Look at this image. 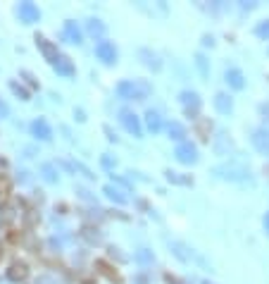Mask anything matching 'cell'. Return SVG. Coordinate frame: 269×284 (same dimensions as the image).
<instances>
[{
	"mask_svg": "<svg viewBox=\"0 0 269 284\" xmlns=\"http://www.w3.org/2000/svg\"><path fill=\"white\" fill-rule=\"evenodd\" d=\"M167 179L169 181H174V184H193V179H191V177H181L179 172H172V170H169V172H167Z\"/></svg>",
	"mask_w": 269,
	"mask_h": 284,
	"instance_id": "cell-23",
	"label": "cell"
},
{
	"mask_svg": "<svg viewBox=\"0 0 269 284\" xmlns=\"http://www.w3.org/2000/svg\"><path fill=\"white\" fill-rule=\"evenodd\" d=\"M55 70H57V74H64V76H74V72H76L69 57H57Z\"/></svg>",
	"mask_w": 269,
	"mask_h": 284,
	"instance_id": "cell-16",
	"label": "cell"
},
{
	"mask_svg": "<svg viewBox=\"0 0 269 284\" xmlns=\"http://www.w3.org/2000/svg\"><path fill=\"white\" fill-rule=\"evenodd\" d=\"M264 172H267V177H269V165H267V167H264Z\"/></svg>",
	"mask_w": 269,
	"mask_h": 284,
	"instance_id": "cell-37",
	"label": "cell"
},
{
	"mask_svg": "<svg viewBox=\"0 0 269 284\" xmlns=\"http://www.w3.org/2000/svg\"><path fill=\"white\" fill-rule=\"evenodd\" d=\"M96 55L103 60V63L112 65V63H117V50H115V43L110 41H100L96 46Z\"/></svg>",
	"mask_w": 269,
	"mask_h": 284,
	"instance_id": "cell-4",
	"label": "cell"
},
{
	"mask_svg": "<svg viewBox=\"0 0 269 284\" xmlns=\"http://www.w3.org/2000/svg\"><path fill=\"white\" fill-rule=\"evenodd\" d=\"M122 122H124L126 132L133 134V136H141V134H143V127H141V122H138V117L133 112H129V110L122 112Z\"/></svg>",
	"mask_w": 269,
	"mask_h": 284,
	"instance_id": "cell-8",
	"label": "cell"
},
{
	"mask_svg": "<svg viewBox=\"0 0 269 284\" xmlns=\"http://www.w3.org/2000/svg\"><path fill=\"white\" fill-rule=\"evenodd\" d=\"M96 268H98V272L100 275H105V277L110 279V282H115V284H119L122 282V277H119V272L112 268L110 263H105V260H96Z\"/></svg>",
	"mask_w": 269,
	"mask_h": 284,
	"instance_id": "cell-11",
	"label": "cell"
},
{
	"mask_svg": "<svg viewBox=\"0 0 269 284\" xmlns=\"http://www.w3.org/2000/svg\"><path fill=\"white\" fill-rule=\"evenodd\" d=\"M138 260H141V263H150L152 256L150 253H145V251H141V253H138Z\"/></svg>",
	"mask_w": 269,
	"mask_h": 284,
	"instance_id": "cell-31",
	"label": "cell"
},
{
	"mask_svg": "<svg viewBox=\"0 0 269 284\" xmlns=\"http://www.w3.org/2000/svg\"><path fill=\"white\" fill-rule=\"evenodd\" d=\"M105 194L110 196L112 201H117V203H124V201H126L124 196L119 194V191H117V189H115V187H105Z\"/></svg>",
	"mask_w": 269,
	"mask_h": 284,
	"instance_id": "cell-26",
	"label": "cell"
},
{
	"mask_svg": "<svg viewBox=\"0 0 269 284\" xmlns=\"http://www.w3.org/2000/svg\"><path fill=\"white\" fill-rule=\"evenodd\" d=\"M250 139H253V146H255L262 155H269V129H255Z\"/></svg>",
	"mask_w": 269,
	"mask_h": 284,
	"instance_id": "cell-7",
	"label": "cell"
},
{
	"mask_svg": "<svg viewBox=\"0 0 269 284\" xmlns=\"http://www.w3.org/2000/svg\"><path fill=\"white\" fill-rule=\"evenodd\" d=\"M43 174H46L48 181H57V174H55V170H53V165H43Z\"/></svg>",
	"mask_w": 269,
	"mask_h": 284,
	"instance_id": "cell-29",
	"label": "cell"
},
{
	"mask_svg": "<svg viewBox=\"0 0 269 284\" xmlns=\"http://www.w3.org/2000/svg\"><path fill=\"white\" fill-rule=\"evenodd\" d=\"M5 115H7V105H5V103H0V119L5 117Z\"/></svg>",
	"mask_w": 269,
	"mask_h": 284,
	"instance_id": "cell-34",
	"label": "cell"
},
{
	"mask_svg": "<svg viewBox=\"0 0 269 284\" xmlns=\"http://www.w3.org/2000/svg\"><path fill=\"white\" fill-rule=\"evenodd\" d=\"M17 12H19L21 22H27V24H31V22H38V17H41V12H38V7H36L34 3H21Z\"/></svg>",
	"mask_w": 269,
	"mask_h": 284,
	"instance_id": "cell-9",
	"label": "cell"
},
{
	"mask_svg": "<svg viewBox=\"0 0 269 284\" xmlns=\"http://www.w3.org/2000/svg\"><path fill=\"white\" fill-rule=\"evenodd\" d=\"M117 93L122 98H126V100H138V98H145L148 93H150V84H145V82H124V84H119Z\"/></svg>",
	"mask_w": 269,
	"mask_h": 284,
	"instance_id": "cell-1",
	"label": "cell"
},
{
	"mask_svg": "<svg viewBox=\"0 0 269 284\" xmlns=\"http://www.w3.org/2000/svg\"><path fill=\"white\" fill-rule=\"evenodd\" d=\"M62 34H64V38H67L69 43H79V41H81V31H79V27H76V22H64Z\"/></svg>",
	"mask_w": 269,
	"mask_h": 284,
	"instance_id": "cell-12",
	"label": "cell"
},
{
	"mask_svg": "<svg viewBox=\"0 0 269 284\" xmlns=\"http://www.w3.org/2000/svg\"><path fill=\"white\" fill-rule=\"evenodd\" d=\"M88 31H91L93 36H103V34H105V24H100L98 19H91V22H88Z\"/></svg>",
	"mask_w": 269,
	"mask_h": 284,
	"instance_id": "cell-24",
	"label": "cell"
},
{
	"mask_svg": "<svg viewBox=\"0 0 269 284\" xmlns=\"http://www.w3.org/2000/svg\"><path fill=\"white\" fill-rule=\"evenodd\" d=\"M7 241H10V244H19L21 241V232H17V229H10V234H7Z\"/></svg>",
	"mask_w": 269,
	"mask_h": 284,
	"instance_id": "cell-30",
	"label": "cell"
},
{
	"mask_svg": "<svg viewBox=\"0 0 269 284\" xmlns=\"http://www.w3.org/2000/svg\"><path fill=\"white\" fill-rule=\"evenodd\" d=\"M214 172L219 174V177H224V179H245L248 177V170L243 165H219V167H214Z\"/></svg>",
	"mask_w": 269,
	"mask_h": 284,
	"instance_id": "cell-2",
	"label": "cell"
},
{
	"mask_svg": "<svg viewBox=\"0 0 269 284\" xmlns=\"http://www.w3.org/2000/svg\"><path fill=\"white\" fill-rule=\"evenodd\" d=\"M138 55L143 57V63L148 65V67H152V70H160V67H162V63L158 60V55H155V53H150L148 48H141V50H138Z\"/></svg>",
	"mask_w": 269,
	"mask_h": 284,
	"instance_id": "cell-17",
	"label": "cell"
},
{
	"mask_svg": "<svg viewBox=\"0 0 269 284\" xmlns=\"http://www.w3.org/2000/svg\"><path fill=\"white\" fill-rule=\"evenodd\" d=\"M264 229H267V232H269V213L264 215Z\"/></svg>",
	"mask_w": 269,
	"mask_h": 284,
	"instance_id": "cell-36",
	"label": "cell"
},
{
	"mask_svg": "<svg viewBox=\"0 0 269 284\" xmlns=\"http://www.w3.org/2000/svg\"><path fill=\"white\" fill-rule=\"evenodd\" d=\"M31 129H34V134L38 136V139H50V136H53V129H50V125H48V122H46L43 117L36 119Z\"/></svg>",
	"mask_w": 269,
	"mask_h": 284,
	"instance_id": "cell-13",
	"label": "cell"
},
{
	"mask_svg": "<svg viewBox=\"0 0 269 284\" xmlns=\"http://www.w3.org/2000/svg\"><path fill=\"white\" fill-rule=\"evenodd\" d=\"M227 82H229V86H234V89H243V86H245L243 74L238 70H229L227 72Z\"/></svg>",
	"mask_w": 269,
	"mask_h": 284,
	"instance_id": "cell-19",
	"label": "cell"
},
{
	"mask_svg": "<svg viewBox=\"0 0 269 284\" xmlns=\"http://www.w3.org/2000/svg\"><path fill=\"white\" fill-rule=\"evenodd\" d=\"M12 220H14L12 203H3V206H0V225H10Z\"/></svg>",
	"mask_w": 269,
	"mask_h": 284,
	"instance_id": "cell-20",
	"label": "cell"
},
{
	"mask_svg": "<svg viewBox=\"0 0 269 284\" xmlns=\"http://www.w3.org/2000/svg\"><path fill=\"white\" fill-rule=\"evenodd\" d=\"M214 108H217L221 115H229L231 108H234V103H231V98H229L227 93H217V96H214Z\"/></svg>",
	"mask_w": 269,
	"mask_h": 284,
	"instance_id": "cell-14",
	"label": "cell"
},
{
	"mask_svg": "<svg viewBox=\"0 0 269 284\" xmlns=\"http://www.w3.org/2000/svg\"><path fill=\"white\" fill-rule=\"evenodd\" d=\"M195 60H198V67H200V72H203V74H207V65H205V57H203V55H198V57H195Z\"/></svg>",
	"mask_w": 269,
	"mask_h": 284,
	"instance_id": "cell-32",
	"label": "cell"
},
{
	"mask_svg": "<svg viewBox=\"0 0 269 284\" xmlns=\"http://www.w3.org/2000/svg\"><path fill=\"white\" fill-rule=\"evenodd\" d=\"M145 122H148V129H150V132H160V129H162V119H160L158 112L148 110L145 112Z\"/></svg>",
	"mask_w": 269,
	"mask_h": 284,
	"instance_id": "cell-18",
	"label": "cell"
},
{
	"mask_svg": "<svg viewBox=\"0 0 269 284\" xmlns=\"http://www.w3.org/2000/svg\"><path fill=\"white\" fill-rule=\"evenodd\" d=\"M83 236H86L88 241H98V239H100L98 229H93V227H83Z\"/></svg>",
	"mask_w": 269,
	"mask_h": 284,
	"instance_id": "cell-28",
	"label": "cell"
},
{
	"mask_svg": "<svg viewBox=\"0 0 269 284\" xmlns=\"http://www.w3.org/2000/svg\"><path fill=\"white\" fill-rule=\"evenodd\" d=\"M29 277V265L24 260H17V263L10 265V270H7V279L10 282H24Z\"/></svg>",
	"mask_w": 269,
	"mask_h": 284,
	"instance_id": "cell-6",
	"label": "cell"
},
{
	"mask_svg": "<svg viewBox=\"0 0 269 284\" xmlns=\"http://www.w3.org/2000/svg\"><path fill=\"white\" fill-rule=\"evenodd\" d=\"M10 89H12V91H14V93H17V96H19V98H24V100H27V98H29V91L24 89V86H19V84H17V82H12V84H10Z\"/></svg>",
	"mask_w": 269,
	"mask_h": 284,
	"instance_id": "cell-27",
	"label": "cell"
},
{
	"mask_svg": "<svg viewBox=\"0 0 269 284\" xmlns=\"http://www.w3.org/2000/svg\"><path fill=\"white\" fill-rule=\"evenodd\" d=\"M167 282H169V284H181L179 279H176V277H172V275H167Z\"/></svg>",
	"mask_w": 269,
	"mask_h": 284,
	"instance_id": "cell-35",
	"label": "cell"
},
{
	"mask_svg": "<svg viewBox=\"0 0 269 284\" xmlns=\"http://www.w3.org/2000/svg\"><path fill=\"white\" fill-rule=\"evenodd\" d=\"M174 155H176L179 163H195V160H198V148H195L193 144H188V141H181V144L176 146Z\"/></svg>",
	"mask_w": 269,
	"mask_h": 284,
	"instance_id": "cell-3",
	"label": "cell"
},
{
	"mask_svg": "<svg viewBox=\"0 0 269 284\" xmlns=\"http://www.w3.org/2000/svg\"><path fill=\"white\" fill-rule=\"evenodd\" d=\"M169 136H172L174 141H184V136H186V129H184L179 122H172V125H169Z\"/></svg>",
	"mask_w": 269,
	"mask_h": 284,
	"instance_id": "cell-22",
	"label": "cell"
},
{
	"mask_svg": "<svg viewBox=\"0 0 269 284\" xmlns=\"http://www.w3.org/2000/svg\"><path fill=\"white\" fill-rule=\"evenodd\" d=\"M203 284H210V282H203Z\"/></svg>",
	"mask_w": 269,
	"mask_h": 284,
	"instance_id": "cell-38",
	"label": "cell"
},
{
	"mask_svg": "<svg viewBox=\"0 0 269 284\" xmlns=\"http://www.w3.org/2000/svg\"><path fill=\"white\" fill-rule=\"evenodd\" d=\"M36 46L41 48L43 57H46L48 63H53V65L57 63V57H60V55H57V46H55V43H50L48 38H43V36H36Z\"/></svg>",
	"mask_w": 269,
	"mask_h": 284,
	"instance_id": "cell-5",
	"label": "cell"
},
{
	"mask_svg": "<svg viewBox=\"0 0 269 284\" xmlns=\"http://www.w3.org/2000/svg\"><path fill=\"white\" fill-rule=\"evenodd\" d=\"M255 34L260 36V38H264V41H269V19L257 24V27H255Z\"/></svg>",
	"mask_w": 269,
	"mask_h": 284,
	"instance_id": "cell-25",
	"label": "cell"
},
{
	"mask_svg": "<svg viewBox=\"0 0 269 284\" xmlns=\"http://www.w3.org/2000/svg\"><path fill=\"white\" fill-rule=\"evenodd\" d=\"M10 194H12V179L7 174H0V198L5 201Z\"/></svg>",
	"mask_w": 269,
	"mask_h": 284,
	"instance_id": "cell-21",
	"label": "cell"
},
{
	"mask_svg": "<svg viewBox=\"0 0 269 284\" xmlns=\"http://www.w3.org/2000/svg\"><path fill=\"white\" fill-rule=\"evenodd\" d=\"M24 217H27V225H34V222H36V210H27Z\"/></svg>",
	"mask_w": 269,
	"mask_h": 284,
	"instance_id": "cell-33",
	"label": "cell"
},
{
	"mask_svg": "<svg viewBox=\"0 0 269 284\" xmlns=\"http://www.w3.org/2000/svg\"><path fill=\"white\" fill-rule=\"evenodd\" d=\"M210 132H212V122L205 117H198V122H195V134H198L203 141H207L210 139Z\"/></svg>",
	"mask_w": 269,
	"mask_h": 284,
	"instance_id": "cell-15",
	"label": "cell"
},
{
	"mask_svg": "<svg viewBox=\"0 0 269 284\" xmlns=\"http://www.w3.org/2000/svg\"><path fill=\"white\" fill-rule=\"evenodd\" d=\"M181 100H184V105H186V112L191 115V117H198V112H200V98H198V93H181Z\"/></svg>",
	"mask_w": 269,
	"mask_h": 284,
	"instance_id": "cell-10",
	"label": "cell"
}]
</instances>
